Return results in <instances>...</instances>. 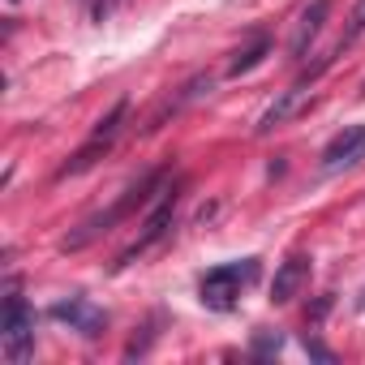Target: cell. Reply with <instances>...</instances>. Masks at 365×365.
<instances>
[{
  "instance_id": "obj_16",
  "label": "cell",
  "mask_w": 365,
  "mask_h": 365,
  "mask_svg": "<svg viewBox=\"0 0 365 365\" xmlns=\"http://www.w3.org/2000/svg\"><path fill=\"white\" fill-rule=\"evenodd\" d=\"M116 5H120V0H95V5H91V14H95V22H103V18H108V14H112Z\"/></svg>"
},
{
  "instance_id": "obj_8",
  "label": "cell",
  "mask_w": 365,
  "mask_h": 365,
  "mask_svg": "<svg viewBox=\"0 0 365 365\" xmlns=\"http://www.w3.org/2000/svg\"><path fill=\"white\" fill-rule=\"evenodd\" d=\"M52 318L69 322V331H78V335H86V339H99V335L108 331V314H103L99 305H91L86 297L56 301V305H52Z\"/></svg>"
},
{
  "instance_id": "obj_6",
  "label": "cell",
  "mask_w": 365,
  "mask_h": 365,
  "mask_svg": "<svg viewBox=\"0 0 365 365\" xmlns=\"http://www.w3.org/2000/svg\"><path fill=\"white\" fill-rule=\"evenodd\" d=\"M331 61H335V56H322V61H318L314 69H305V73H301V82H297V86L279 91V99H275V103H271V108L262 112V120H258V133H271V129H279L284 120H292V116H297V112H301V108L309 103V86L318 82V73H322V69H327Z\"/></svg>"
},
{
  "instance_id": "obj_17",
  "label": "cell",
  "mask_w": 365,
  "mask_h": 365,
  "mask_svg": "<svg viewBox=\"0 0 365 365\" xmlns=\"http://www.w3.org/2000/svg\"><path fill=\"white\" fill-rule=\"evenodd\" d=\"M78 5H86V0H78Z\"/></svg>"
},
{
  "instance_id": "obj_3",
  "label": "cell",
  "mask_w": 365,
  "mask_h": 365,
  "mask_svg": "<svg viewBox=\"0 0 365 365\" xmlns=\"http://www.w3.org/2000/svg\"><path fill=\"white\" fill-rule=\"evenodd\" d=\"M176 202H180V180H172V185H163L159 190V202H155V211L146 215V224H142V232H138V241L116 258V271L120 267H129V262H138L142 254H150L168 232H172V224H176Z\"/></svg>"
},
{
  "instance_id": "obj_2",
  "label": "cell",
  "mask_w": 365,
  "mask_h": 365,
  "mask_svg": "<svg viewBox=\"0 0 365 365\" xmlns=\"http://www.w3.org/2000/svg\"><path fill=\"white\" fill-rule=\"evenodd\" d=\"M258 279V258H241V262H220L202 275L198 284V301L215 314H228L237 305V297Z\"/></svg>"
},
{
  "instance_id": "obj_14",
  "label": "cell",
  "mask_w": 365,
  "mask_h": 365,
  "mask_svg": "<svg viewBox=\"0 0 365 365\" xmlns=\"http://www.w3.org/2000/svg\"><path fill=\"white\" fill-rule=\"evenodd\" d=\"M279 348H284V339H279V335L258 331V339H254V356H271V352H279Z\"/></svg>"
},
{
  "instance_id": "obj_9",
  "label": "cell",
  "mask_w": 365,
  "mask_h": 365,
  "mask_svg": "<svg viewBox=\"0 0 365 365\" xmlns=\"http://www.w3.org/2000/svg\"><path fill=\"white\" fill-rule=\"evenodd\" d=\"M327 18H331V0H309V5L301 9V18H297V31H292V43H288L292 61H305V52H309V43L322 35Z\"/></svg>"
},
{
  "instance_id": "obj_11",
  "label": "cell",
  "mask_w": 365,
  "mask_h": 365,
  "mask_svg": "<svg viewBox=\"0 0 365 365\" xmlns=\"http://www.w3.org/2000/svg\"><path fill=\"white\" fill-rule=\"evenodd\" d=\"M309 279V258L305 254H292L288 262H279V271H275V284H271V301L275 305H288L297 292H301V284Z\"/></svg>"
},
{
  "instance_id": "obj_4",
  "label": "cell",
  "mask_w": 365,
  "mask_h": 365,
  "mask_svg": "<svg viewBox=\"0 0 365 365\" xmlns=\"http://www.w3.org/2000/svg\"><path fill=\"white\" fill-rule=\"evenodd\" d=\"M0 344H5V356L9 365H22L31 352H35V309L9 292L5 297V318H0Z\"/></svg>"
},
{
  "instance_id": "obj_7",
  "label": "cell",
  "mask_w": 365,
  "mask_h": 365,
  "mask_svg": "<svg viewBox=\"0 0 365 365\" xmlns=\"http://www.w3.org/2000/svg\"><path fill=\"white\" fill-rule=\"evenodd\" d=\"M365 159V125H344L327 146H322V172H344Z\"/></svg>"
},
{
  "instance_id": "obj_13",
  "label": "cell",
  "mask_w": 365,
  "mask_h": 365,
  "mask_svg": "<svg viewBox=\"0 0 365 365\" xmlns=\"http://www.w3.org/2000/svg\"><path fill=\"white\" fill-rule=\"evenodd\" d=\"M365 35V0H356V5H352V18H348V31L339 35V43H335V52L331 56H339V52H348L356 39Z\"/></svg>"
},
{
  "instance_id": "obj_10",
  "label": "cell",
  "mask_w": 365,
  "mask_h": 365,
  "mask_svg": "<svg viewBox=\"0 0 365 365\" xmlns=\"http://www.w3.org/2000/svg\"><path fill=\"white\" fill-rule=\"evenodd\" d=\"M207 91H211V73H198V78H190V82L180 86L176 95H168V99L159 103V112H155V116L146 120V133H155V129H159V125H163L168 116H176V112H185V108H190L194 99H202Z\"/></svg>"
},
{
  "instance_id": "obj_12",
  "label": "cell",
  "mask_w": 365,
  "mask_h": 365,
  "mask_svg": "<svg viewBox=\"0 0 365 365\" xmlns=\"http://www.w3.org/2000/svg\"><path fill=\"white\" fill-rule=\"evenodd\" d=\"M267 52H271V39H267V35H254V43H250V48H241V52L228 61V78H241V73L258 69Z\"/></svg>"
},
{
  "instance_id": "obj_15",
  "label": "cell",
  "mask_w": 365,
  "mask_h": 365,
  "mask_svg": "<svg viewBox=\"0 0 365 365\" xmlns=\"http://www.w3.org/2000/svg\"><path fill=\"white\" fill-rule=\"evenodd\" d=\"M305 352H309V356H318V361H331V356H335V352H331L327 344H318L314 335H305Z\"/></svg>"
},
{
  "instance_id": "obj_5",
  "label": "cell",
  "mask_w": 365,
  "mask_h": 365,
  "mask_svg": "<svg viewBox=\"0 0 365 365\" xmlns=\"http://www.w3.org/2000/svg\"><path fill=\"white\" fill-rule=\"evenodd\" d=\"M125 116H129V99H120V103H116V108L95 125L91 142H86L82 150H73V159H65L56 176H78V172H86L99 155H108V150H112V142H116V133H120V125H125Z\"/></svg>"
},
{
  "instance_id": "obj_1",
  "label": "cell",
  "mask_w": 365,
  "mask_h": 365,
  "mask_svg": "<svg viewBox=\"0 0 365 365\" xmlns=\"http://www.w3.org/2000/svg\"><path fill=\"white\" fill-rule=\"evenodd\" d=\"M168 172H172V168H155V172H146L138 185H129V190L108 207V211H99V215H91V220H82V224H78V232H69V237H65V250H86L91 241H99L103 232H112L120 220H129V215H138L142 207H150V198L168 185Z\"/></svg>"
}]
</instances>
